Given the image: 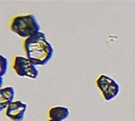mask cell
Instances as JSON below:
<instances>
[{
  "instance_id": "cell-1",
  "label": "cell",
  "mask_w": 135,
  "mask_h": 121,
  "mask_svg": "<svg viewBox=\"0 0 135 121\" xmlns=\"http://www.w3.org/2000/svg\"><path fill=\"white\" fill-rule=\"evenodd\" d=\"M24 49L26 57L35 65H45L51 59L54 53L51 44L47 40L45 34L41 31L25 39Z\"/></svg>"
},
{
  "instance_id": "cell-2",
  "label": "cell",
  "mask_w": 135,
  "mask_h": 121,
  "mask_svg": "<svg viewBox=\"0 0 135 121\" xmlns=\"http://www.w3.org/2000/svg\"><path fill=\"white\" fill-rule=\"evenodd\" d=\"M10 29L21 38H28L40 30L35 16L32 14L17 16L10 23Z\"/></svg>"
},
{
  "instance_id": "cell-3",
  "label": "cell",
  "mask_w": 135,
  "mask_h": 121,
  "mask_svg": "<svg viewBox=\"0 0 135 121\" xmlns=\"http://www.w3.org/2000/svg\"><path fill=\"white\" fill-rule=\"evenodd\" d=\"M13 69L17 76L21 77H28L30 79H36L39 72L36 65L28 57L17 56L13 61Z\"/></svg>"
},
{
  "instance_id": "cell-4",
  "label": "cell",
  "mask_w": 135,
  "mask_h": 121,
  "mask_svg": "<svg viewBox=\"0 0 135 121\" xmlns=\"http://www.w3.org/2000/svg\"><path fill=\"white\" fill-rule=\"evenodd\" d=\"M96 84L101 91L104 99L110 101L115 98L119 92V85L116 81L106 75H100L96 81Z\"/></svg>"
},
{
  "instance_id": "cell-5",
  "label": "cell",
  "mask_w": 135,
  "mask_h": 121,
  "mask_svg": "<svg viewBox=\"0 0 135 121\" xmlns=\"http://www.w3.org/2000/svg\"><path fill=\"white\" fill-rule=\"evenodd\" d=\"M27 110V105L21 101L13 102L6 110V116L13 121H22L25 112Z\"/></svg>"
},
{
  "instance_id": "cell-6",
  "label": "cell",
  "mask_w": 135,
  "mask_h": 121,
  "mask_svg": "<svg viewBox=\"0 0 135 121\" xmlns=\"http://www.w3.org/2000/svg\"><path fill=\"white\" fill-rule=\"evenodd\" d=\"M15 91L12 87H6L0 89V109L2 111L13 102Z\"/></svg>"
},
{
  "instance_id": "cell-7",
  "label": "cell",
  "mask_w": 135,
  "mask_h": 121,
  "mask_svg": "<svg viewBox=\"0 0 135 121\" xmlns=\"http://www.w3.org/2000/svg\"><path fill=\"white\" fill-rule=\"evenodd\" d=\"M49 117L51 120L62 121L70 115V110L65 106H55L49 110Z\"/></svg>"
},
{
  "instance_id": "cell-8",
  "label": "cell",
  "mask_w": 135,
  "mask_h": 121,
  "mask_svg": "<svg viewBox=\"0 0 135 121\" xmlns=\"http://www.w3.org/2000/svg\"><path fill=\"white\" fill-rule=\"evenodd\" d=\"M8 68V60L2 55H1V72L0 76L2 77L7 72Z\"/></svg>"
},
{
  "instance_id": "cell-9",
  "label": "cell",
  "mask_w": 135,
  "mask_h": 121,
  "mask_svg": "<svg viewBox=\"0 0 135 121\" xmlns=\"http://www.w3.org/2000/svg\"><path fill=\"white\" fill-rule=\"evenodd\" d=\"M48 121H59V120H49Z\"/></svg>"
}]
</instances>
